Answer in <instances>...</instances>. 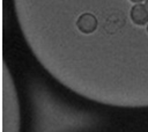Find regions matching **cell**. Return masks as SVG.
<instances>
[{
	"mask_svg": "<svg viewBox=\"0 0 148 132\" xmlns=\"http://www.w3.org/2000/svg\"><path fill=\"white\" fill-rule=\"evenodd\" d=\"M145 7H146V9L148 10V0H146V2H145Z\"/></svg>",
	"mask_w": 148,
	"mask_h": 132,
	"instance_id": "cell-3",
	"label": "cell"
},
{
	"mask_svg": "<svg viewBox=\"0 0 148 132\" xmlns=\"http://www.w3.org/2000/svg\"><path fill=\"white\" fill-rule=\"evenodd\" d=\"M131 2H133V3H141L143 0H130Z\"/></svg>",
	"mask_w": 148,
	"mask_h": 132,
	"instance_id": "cell-2",
	"label": "cell"
},
{
	"mask_svg": "<svg viewBox=\"0 0 148 132\" xmlns=\"http://www.w3.org/2000/svg\"><path fill=\"white\" fill-rule=\"evenodd\" d=\"M147 32H148V24H147Z\"/></svg>",
	"mask_w": 148,
	"mask_h": 132,
	"instance_id": "cell-4",
	"label": "cell"
},
{
	"mask_svg": "<svg viewBox=\"0 0 148 132\" xmlns=\"http://www.w3.org/2000/svg\"><path fill=\"white\" fill-rule=\"evenodd\" d=\"M2 86V132H21V102L16 82L10 71L5 66Z\"/></svg>",
	"mask_w": 148,
	"mask_h": 132,
	"instance_id": "cell-1",
	"label": "cell"
}]
</instances>
